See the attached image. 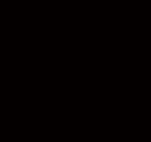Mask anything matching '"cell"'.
Masks as SVG:
<instances>
[]
</instances>
